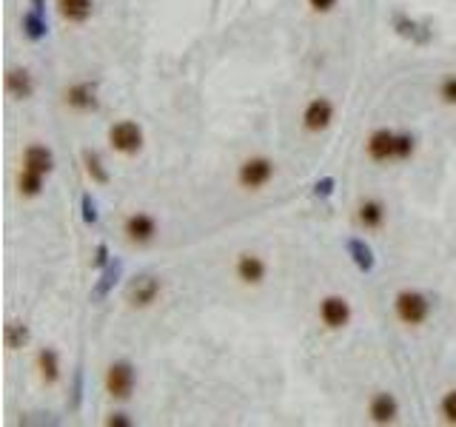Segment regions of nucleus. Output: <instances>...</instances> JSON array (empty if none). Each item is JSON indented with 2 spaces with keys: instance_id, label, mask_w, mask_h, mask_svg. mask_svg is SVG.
Listing matches in <instances>:
<instances>
[{
  "instance_id": "f257e3e1",
  "label": "nucleus",
  "mask_w": 456,
  "mask_h": 427,
  "mask_svg": "<svg viewBox=\"0 0 456 427\" xmlns=\"http://www.w3.org/2000/svg\"><path fill=\"white\" fill-rule=\"evenodd\" d=\"M396 314L405 325H422L431 314V302L417 290H402L396 296Z\"/></svg>"
},
{
  "instance_id": "f03ea898",
  "label": "nucleus",
  "mask_w": 456,
  "mask_h": 427,
  "mask_svg": "<svg viewBox=\"0 0 456 427\" xmlns=\"http://www.w3.org/2000/svg\"><path fill=\"white\" fill-rule=\"evenodd\" d=\"M106 388L114 399H129L134 391V368L129 362H114L106 373Z\"/></svg>"
},
{
  "instance_id": "7ed1b4c3",
  "label": "nucleus",
  "mask_w": 456,
  "mask_h": 427,
  "mask_svg": "<svg viewBox=\"0 0 456 427\" xmlns=\"http://www.w3.org/2000/svg\"><path fill=\"white\" fill-rule=\"evenodd\" d=\"M109 140H111V146L117 148V151H123V154H134V151H140V146H143V132L134 125V122H117V125H111V132H109Z\"/></svg>"
},
{
  "instance_id": "20e7f679",
  "label": "nucleus",
  "mask_w": 456,
  "mask_h": 427,
  "mask_svg": "<svg viewBox=\"0 0 456 427\" xmlns=\"http://www.w3.org/2000/svg\"><path fill=\"white\" fill-rule=\"evenodd\" d=\"M274 177V165L265 157H254L240 165V183L245 188H260Z\"/></svg>"
},
{
  "instance_id": "39448f33",
  "label": "nucleus",
  "mask_w": 456,
  "mask_h": 427,
  "mask_svg": "<svg viewBox=\"0 0 456 427\" xmlns=\"http://www.w3.org/2000/svg\"><path fill=\"white\" fill-rule=\"evenodd\" d=\"M157 293H160V279L151 276V274H143V276H134V282L126 290V299H129L132 305L146 308V305H151L154 299H157Z\"/></svg>"
},
{
  "instance_id": "423d86ee",
  "label": "nucleus",
  "mask_w": 456,
  "mask_h": 427,
  "mask_svg": "<svg viewBox=\"0 0 456 427\" xmlns=\"http://www.w3.org/2000/svg\"><path fill=\"white\" fill-rule=\"evenodd\" d=\"M331 120H334V106H331L325 97H317L308 103V108H305V128L308 132H322V128L331 125Z\"/></svg>"
},
{
  "instance_id": "0eeeda50",
  "label": "nucleus",
  "mask_w": 456,
  "mask_h": 427,
  "mask_svg": "<svg viewBox=\"0 0 456 427\" xmlns=\"http://www.w3.org/2000/svg\"><path fill=\"white\" fill-rule=\"evenodd\" d=\"M319 316H322V322H325L328 328H343V325L348 322L351 311H348V302H345V299L328 296L325 302H322V308H319Z\"/></svg>"
},
{
  "instance_id": "6e6552de",
  "label": "nucleus",
  "mask_w": 456,
  "mask_h": 427,
  "mask_svg": "<svg viewBox=\"0 0 456 427\" xmlns=\"http://www.w3.org/2000/svg\"><path fill=\"white\" fill-rule=\"evenodd\" d=\"M52 165H55V157H52V151L46 146H29L26 148V154H23V168L26 171H34V174L46 177L52 171Z\"/></svg>"
},
{
  "instance_id": "1a4fd4ad",
  "label": "nucleus",
  "mask_w": 456,
  "mask_h": 427,
  "mask_svg": "<svg viewBox=\"0 0 456 427\" xmlns=\"http://www.w3.org/2000/svg\"><path fill=\"white\" fill-rule=\"evenodd\" d=\"M368 154L374 157V160H396V134L394 132H377L374 137H371V143H368Z\"/></svg>"
},
{
  "instance_id": "9d476101",
  "label": "nucleus",
  "mask_w": 456,
  "mask_h": 427,
  "mask_svg": "<svg viewBox=\"0 0 456 427\" xmlns=\"http://www.w3.org/2000/svg\"><path fill=\"white\" fill-rule=\"evenodd\" d=\"M237 274H240L242 282L257 285L265 276V262L260 260V256H254V253H242L240 260H237Z\"/></svg>"
},
{
  "instance_id": "9b49d317",
  "label": "nucleus",
  "mask_w": 456,
  "mask_h": 427,
  "mask_svg": "<svg viewBox=\"0 0 456 427\" xmlns=\"http://www.w3.org/2000/svg\"><path fill=\"white\" fill-rule=\"evenodd\" d=\"M396 413H399V407L391 393H377L374 402H371V419L377 424H391L396 419Z\"/></svg>"
},
{
  "instance_id": "f8f14e48",
  "label": "nucleus",
  "mask_w": 456,
  "mask_h": 427,
  "mask_svg": "<svg viewBox=\"0 0 456 427\" xmlns=\"http://www.w3.org/2000/svg\"><path fill=\"white\" fill-rule=\"evenodd\" d=\"M154 231H157V225H154V220L148 217V214H134V217L126 220V234L134 242H148L154 237Z\"/></svg>"
},
{
  "instance_id": "ddd939ff",
  "label": "nucleus",
  "mask_w": 456,
  "mask_h": 427,
  "mask_svg": "<svg viewBox=\"0 0 456 427\" xmlns=\"http://www.w3.org/2000/svg\"><path fill=\"white\" fill-rule=\"evenodd\" d=\"M120 274H123V262L120 260H111L106 268H103V274H100V279H97V285H95V290H92V299H106L109 293H111V288L117 285V279H120Z\"/></svg>"
},
{
  "instance_id": "4468645a",
  "label": "nucleus",
  "mask_w": 456,
  "mask_h": 427,
  "mask_svg": "<svg viewBox=\"0 0 456 427\" xmlns=\"http://www.w3.org/2000/svg\"><path fill=\"white\" fill-rule=\"evenodd\" d=\"M394 26H396V31H399L402 37H408V40H413V43H420V46H425V43H431V29H428V26H422V23H417V20H410V18L396 15Z\"/></svg>"
},
{
  "instance_id": "2eb2a0df",
  "label": "nucleus",
  "mask_w": 456,
  "mask_h": 427,
  "mask_svg": "<svg viewBox=\"0 0 456 427\" xmlns=\"http://www.w3.org/2000/svg\"><path fill=\"white\" fill-rule=\"evenodd\" d=\"M66 100H69V106H74L80 111L95 108L97 106V100H95V85L92 83H77V85H71V89L66 92Z\"/></svg>"
},
{
  "instance_id": "dca6fc26",
  "label": "nucleus",
  "mask_w": 456,
  "mask_h": 427,
  "mask_svg": "<svg viewBox=\"0 0 456 427\" xmlns=\"http://www.w3.org/2000/svg\"><path fill=\"white\" fill-rule=\"evenodd\" d=\"M348 253L362 274L374 271V251H371V245H365L362 239H348Z\"/></svg>"
},
{
  "instance_id": "f3484780",
  "label": "nucleus",
  "mask_w": 456,
  "mask_h": 427,
  "mask_svg": "<svg viewBox=\"0 0 456 427\" xmlns=\"http://www.w3.org/2000/svg\"><path fill=\"white\" fill-rule=\"evenodd\" d=\"M57 9L66 20L71 23H83V20H89L92 15V0H57Z\"/></svg>"
},
{
  "instance_id": "a211bd4d",
  "label": "nucleus",
  "mask_w": 456,
  "mask_h": 427,
  "mask_svg": "<svg viewBox=\"0 0 456 427\" xmlns=\"http://www.w3.org/2000/svg\"><path fill=\"white\" fill-rule=\"evenodd\" d=\"M6 89H9V94H15V97H32V92H34V85H32V77H29V71H23V69H12L9 74H6Z\"/></svg>"
},
{
  "instance_id": "6ab92c4d",
  "label": "nucleus",
  "mask_w": 456,
  "mask_h": 427,
  "mask_svg": "<svg viewBox=\"0 0 456 427\" xmlns=\"http://www.w3.org/2000/svg\"><path fill=\"white\" fill-rule=\"evenodd\" d=\"M37 368H40V376H43V382L55 384L60 379V365H57V354L52 348H43L37 354Z\"/></svg>"
},
{
  "instance_id": "aec40b11",
  "label": "nucleus",
  "mask_w": 456,
  "mask_h": 427,
  "mask_svg": "<svg viewBox=\"0 0 456 427\" xmlns=\"http://www.w3.org/2000/svg\"><path fill=\"white\" fill-rule=\"evenodd\" d=\"M23 31H26V37H29V40H43V37H46V31H49V26H46L43 15L32 9V12H26V15H23Z\"/></svg>"
},
{
  "instance_id": "412c9836",
  "label": "nucleus",
  "mask_w": 456,
  "mask_h": 427,
  "mask_svg": "<svg viewBox=\"0 0 456 427\" xmlns=\"http://www.w3.org/2000/svg\"><path fill=\"white\" fill-rule=\"evenodd\" d=\"M382 217H385V211H382V205L380 202H362L359 205V223L365 225V228H377V225H382Z\"/></svg>"
},
{
  "instance_id": "4be33fe9",
  "label": "nucleus",
  "mask_w": 456,
  "mask_h": 427,
  "mask_svg": "<svg viewBox=\"0 0 456 427\" xmlns=\"http://www.w3.org/2000/svg\"><path fill=\"white\" fill-rule=\"evenodd\" d=\"M29 342V330H26V325H20V322H9L6 325V348H23Z\"/></svg>"
},
{
  "instance_id": "5701e85b",
  "label": "nucleus",
  "mask_w": 456,
  "mask_h": 427,
  "mask_svg": "<svg viewBox=\"0 0 456 427\" xmlns=\"http://www.w3.org/2000/svg\"><path fill=\"white\" fill-rule=\"evenodd\" d=\"M83 162H86V171L97 183H109V171L103 168V162H100V157L95 151H83Z\"/></svg>"
},
{
  "instance_id": "b1692460",
  "label": "nucleus",
  "mask_w": 456,
  "mask_h": 427,
  "mask_svg": "<svg viewBox=\"0 0 456 427\" xmlns=\"http://www.w3.org/2000/svg\"><path fill=\"white\" fill-rule=\"evenodd\" d=\"M40 188H43V174H34V171H26L23 168V174H20V191L26 197H34V194H40Z\"/></svg>"
},
{
  "instance_id": "393cba45",
  "label": "nucleus",
  "mask_w": 456,
  "mask_h": 427,
  "mask_svg": "<svg viewBox=\"0 0 456 427\" xmlns=\"http://www.w3.org/2000/svg\"><path fill=\"white\" fill-rule=\"evenodd\" d=\"M80 208H83V223H86V225H95V223H97V202L92 200V194H83Z\"/></svg>"
},
{
  "instance_id": "a878e982",
  "label": "nucleus",
  "mask_w": 456,
  "mask_h": 427,
  "mask_svg": "<svg viewBox=\"0 0 456 427\" xmlns=\"http://www.w3.org/2000/svg\"><path fill=\"white\" fill-rule=\"evenodd\" d=\"M442 416H445L448 424H456V391L445 393V399H442Z\"/></svg>"
},
{
  "instance_id": "bb28decb",
  "label": "nucleus",
  "mask_w": 456,
  "mask_h": 427,
  "mask_svg": "<svg viewBox=\"0 0 456 427\" xmlns=\"http://www.w3.org/2000/svg\"><path fill=\"white\" fill-rule=\"evenodd\" d=\"M413 154V137L396 134V160H408Z\"/></svg>"
},
{
  "instance_id": "cd10ccee",
  "label": "nucleus",
  "mask_w": 456,
  "mask_h": 427,
  "mask_svg": "<svg viewBox=\"0 0 456 427\" xmlns=\"http://www.w3.org/2000/svg\"><path fill=\"white\" fill-rule=\"evenodd\" d=\"M331 194H334V180H331V177H322L317 186H314V197H331Z\"/></svg>"
},
{
  "instance_id": "c85d7f7f",
  "label": "nucleus",
  "mask_w": 456,
  "mask_h": 427,
  "mask_svg": "<svg viewBox=\"0 0 456 427\" xmlns=\"http://www.w3.org/2000/svg\"><path fill=\"white\" fill-rule=\"evenodd\" d=\"M80 399H83V370L77 368V373H74V391H71V407H80Z\"/></svg>"
},
{
  "instance_id": "c756f323",
  "label": "nucleus",
  "mask_w": 456,
  "mask_h": 427,
  "mask_svg": "<svg viewBox=\"0 0 456 427\" xmlns=\"http://www.w3.org/2000/svg\"><path fill=\"white\" fill-rule=\"evenodd\" d=\"M442 97H445V103H456V77H448L442 83Z\"/></svg>"
},
{
  "instance_id": "7c9ffc66",
  "label": "nucleus",
  "mask_w": 456,
  "mask_h": 427,
  "mask_svg": "<svg viewBox=\"0 0 456 427\" xmlns=\"http://www.w3.org/2000/svg\"><path fill=\"white\" fill-rule=\"evenodd\" d=\"M111 260H109V248H106V242H100L97 245V251H95V268H106Z\"/></svg>"
},
{
  "instance_id": "2f4dec72",
  "label": "nucleus",
  "mask_w": 456,
  "mask_h": 427,
  "mask_svg": "<svg viewBox=\"0 0 456 427\" xmlns=\"http://www.w3.org/2000/svg\"><path fill=\"white\" fill-rule=\"evenodd\" d=\"M308 4H311L314 12H331V9H334L337 0H308Z\"/></svg>"
},
{
  "instance_id": "473e14b6",
  "label": "nucleus",
  "mask_w": 456,
  "mask_h": 427,
  "mask_svg": "<svg viewBox=\"0 0 456 427\" xmlns=\"http://www.w3.org/2000/svg\"><path fill=\"white\" fill-rule=\"evenodd\" d=\"M106 424H111V427H114V424H117V427H129L132 421H129L126 416H123V413H114V416H109V421H106Z\"/></svg>"
},
{
  "instance_id": "72a5a7b5",
  "label": "nucleus",
  "mask_w": 456,
  "mask_h": 427,
  "mask_svg": "<svg viewBox=\"0 0 456 427\" xmlns=\"http://www.w3.org/2000/svg\"><path fill=\"white\" fill-rule=\"evenodd\" d=\"M32 9L43 15V9H46V0H32Z\"/></svg>"
}]
</instances>
